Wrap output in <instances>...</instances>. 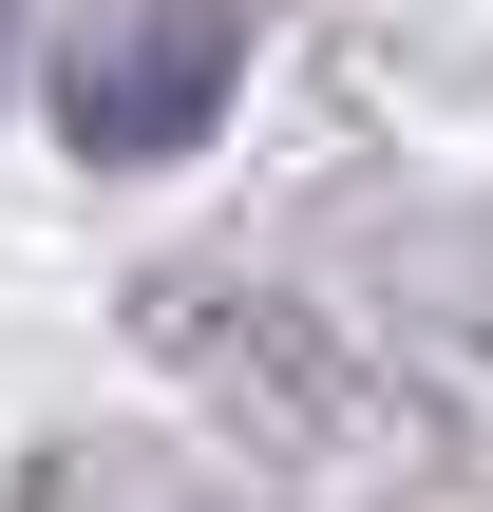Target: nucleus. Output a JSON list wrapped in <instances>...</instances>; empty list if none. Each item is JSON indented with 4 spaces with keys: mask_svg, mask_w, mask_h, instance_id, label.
Instances as JSON below:
<instances>
[{
    "mask_svg": "<svg viewBox=\"0 0 493 512\" xmlns=\"http://www.w3.org/2000/svg\"><path fill=\"white\" fill-rule=\"evenodd\" d=\"M228 57H247V19H228V0H114V19H76V57H57V133H76V152H114V171H152V152H190V133H209Z\"/></svg>",
    "mask_w": 493,
    "mask_h": 512,
    "instance_id": "nucleus-1",
    "label": "nucleus"
}]
</instances>
